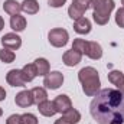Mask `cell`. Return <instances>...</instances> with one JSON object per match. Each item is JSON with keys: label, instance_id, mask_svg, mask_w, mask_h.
Returning a JSON list of instances; mask_svg holds the SVG:
<instances>
[{"label": "cell", "instance_id": "8", "mask_svg": "<svg viewBox=\"0 0 124 124\" xmlns=\"http://www.w3.org/2000/svg\"><path fill=\"white\" fill-rule=\"evenodd\" d=\"M84 55H87L90 59L97 61V59H100V58L102 56V48H101V45H100L98 42H93V40L88 42V40H87V46H85Z\"/></svg>", "mask_w": 124, "mask_h": 124}, {"label": "cell", "instance_id": "9", "mask_svg": "<svg viewBox=\"0 0 124 124\" xmlns=\"http://www.w3.org/2000/svg\"><path fill=\"white\" fill-rule=\"evenodd\" d=\"M15 102H16V105L20 107V108H28V107H31L32 104H35L33 97H32V93L29 90L20 91V93L15 97Z\"/></svg>", "mask_w": 124, "mask_h": 124}, {"label": "cell", "instance_id": "26", "mask_svg": "<svg viewBox=\"0 0 124 124\" xmlns=\"http://www.w3.org/2000/svg\"><path fill=\"white\" fill-rule=\"evenodd\" d=\"M116 23L124 29V7H120L117 12H116Z\"/></svg>", "mask_w": 124, "mask_h": 124}, {"label": "cell", "instance_id": "15", "mask_svg": "<svg viewBox=\"0 0 124 124\" xmlns=\"http://www.w3.org/2000/svg\"><path fill=\"white\" fill-rule=\"evenodd\" d=\"M3 10H4L7 15H10V16L19 15V13L22 12V4L17 3L16 0H6V1L3 3Z\"/></svg>", "mask_w": 124, "mask_h": 124}, {"label": "cell", "instance_id": "35", "mask_svg": "<svg viewBox=\"0 0 124 124\" xmlns=\"http://www.w3.org/2000/svg\"><path fill=\"white\" fill-rule=\"evenodd\" d=\"M121 4H123V7H124V0H121Z\"/></svg>", "mask_w": 124, "mask_h": 124}, {"label": "cell", "instance_id": "31", "mask_svg": "<svg viewBox=\"0 0 124 124\" xmlns=\"http://www.w3.org/2000/svg\"><path fill=\"white\" fill-rule=\"evenodd\" d=\"M4 98H6V91L3 87H0V101H3Z\"/></svg>", "mask_w": 124, "mask_h": 124}, {"label": "cell", "instance_id": "23", "mask_svg": "<svg viewBox=\"0 0 124 124\" xmlns=\"http://www.w3.org/2000/svg\"><path fill=\"white\" fill-rule=\"evenodd\" d=\"M72 7H75L77 10H79L82 15L90 9V0H72Z\"/></svg>", "mask_w": 124, "mask_h": 124}, {"label": "cell", "instance_id": "6", "mask_svg": "<svg viewBox=\"0 0 124 124\" xmlns=\"http://www.w3.org/2000/svg\"><path fill=\"white\" fill-rule=\"evenodd\" d=\"M1 45H3V48H7L10 51H16L22 46V38L16 33H6L1 38Z\"/></svg>", "mask_w": 124, "mask_h": 124}, {"label": "cell", "instance_id": "13", "mask_svg": "<svg viewBox=\"0 0 124 124\" xmlns=\"http://www.w3.org/2000/svg\"><path fill=\"white\" fill-rule=\"evenodd\" d=\"M38 110H39V113H40L43 117H52V116L56 114L54 101H49V100H46V101L38 104Z\"/></svg>", "mask_w": 124, "mask_h": 124}, {"label": "cell", "instance_id": "4", "mask_svg": "<svg viewBox=\"0 0 124 124\" xmlns=\"http://www.w3.org/2000/svg\"><path fill=\"white\" fill-rule=\"evenodd\" d=\"M68 39H69V35L68 32L62 28H55V29H51L48 33V40L52 46L55 48H62L68 43Z\"/></svg>", "mask_w": 124, "mask_h": 124}, {"label": "cell", "instance_id": "1", "mask_svg": "<svg viewBox=\"0 0 124 124\" xmlns=\"http://www.w3.org/2000/svg\"><path fill=\"white\" fill-rule=\"evenodd\" d=\"M90 113L98 124H124V95L114 88L100 90L90 104Z\"/></svg>", "mask_w": 124, "mask_h": 124}, {"label": "cell", "instance_id": "5", "mask_svg": "<svg viewBox=\"0 0 124 124\" xmlns=\"http://www.w3.org/2000/svg\"><path fill=\"white\" fill-rule=\"evenodd\" d=\"M63 84V75L59 71H52L43 78V85L48 90H58Z\"/></svg>", "mask_w": 124, "mask_h": 124}, {"label": "cell", "instance_id": "12", "mask_svg": "<svg viewBox=\"0 0 124 124\" xmlns=\"http://www.w3.org/2000/svg\"><path fill=\"white\" fill-rule=\"evenodd\" d=\"M74 31L79 35H88L91 32V22L87 17H79L74 22Z\"/></svg>", "mask_w": 124, "mask_h": 124}, {"label": "cell", "instance_id": "33", "mask_svg": "<svg viewBox=\"0 0 124 124\" xmlns=\"http://www.w3.org/2000/svg\"><path fill=\"white\" fill-rule=\"evenodd\" d=\"M118 90H120V91H121V94L124 95V84L121 85V87H120V88H118Z\"/></svg>", "mask_w": 124, "mask_h": 124}, {"label": "cell", "instance_id": "2", "mask_svg": "<svg viewBox=\"0 0 124 124\" xmlns=\"http://www.w3.org/2000/svg\"><path fill=\"white\" fill-rule=\"evenodd\" d=\"M78 79L82 85V91L87 97H94L101 90V81L98 71L93 66H85L78 72Z\"/></svg>", "mask_w": 124, "mask_h": 124}, {"label": "cell", "instance_id": "20", "mask_svg": "<svg viewBox=\"0 0 124 124\" xmlns=\"http://www.w3.org/2000/svg\"><path fill=\"white\" fill-rule=\"evenodd\" d=\"M22 74H23V79L26 82H32L38 77V72H36V68H35L33 63H26L22 68Z\"/></svg>", "mask_w": 124, "mask_h": 124}, {"label": "cell", "instance_id": "34", "mask_svg": "<svg viewBox=\"0 0 124 124\" xmlns=\"http://www.w3.org/2000/svg\"><path fill=\"white\" fill-rule=\"evenodd\" d=\"M1 114H3V110H1V108H0V117H1Z\"/></svg>", "mask_w": 124, "mask_h": 124}, {"label": "cell", "instance_id": "18", "mask_svg": "<svg viewBox=\"0 0 124 124\" xmlns=\"http://www.w3.org/2000/svg\"><path fill=\"white\" fill-rule=\"evenodd\" d=\"M22 4V12H25L26 15H36L39 12V3L38 0H23Z\"/></svg>", "mask_w": 124, "mask_h": 124}, {"label": "cell", "instance_id": "11", "mask_svg": "<svg viewBox=\"0 0 124 124\" xmlns=\"http://www.w3.org/2000/svg\"><path fill=\"white\" fill-rule=\"evenodd\" d=\"M81 59H82V54H79L78 51H74V49H69L62 55V62L66 66H75L81 62Z\"/></svg>", "mask_w": 124, "mask_h": 124}, {"label": "cell", "instance_id": "24", "mask_svg": "<svg viewBox=\"0 0 124 124\" xmlns=\"http://www.w3.org/2000/svg\"><path fill=\"white\" fill-rule=\"evenodd\" d=\"M85 46H87V40L85 39H74V43H72V49L74 51H78L79 54H82L84 55V52H85Z\"/></svg>", "mask_w": 124, "mask_h": 124}, {"label": "cell", "instance_id": "19", "mask_svg": "<svg viewBox=\"0 0 124 124\" xmlns=\"http://www.w3.org/2000/svg\"><path fill=\"white\" fill-rule=\"evenodd\" d=\"M108 81L113 85H116L117 88H120L124 84V74L118 69H113L111 72H108Z\"/></svg>", "mask_w": 124, "mask_h": 124}, {"label": "cell", "instance_id": "22", "mask_svg": "<svg viewBox=\"0 0 124 124\" xmlns=\"http://www.w3.org/2000/svg\"><path fill=\"white\" fill-rule=\"evenodd\" d=\"M15 58H16V55H15L13 51H10V49H7V48L0 49V61L1 62H4V63H12V62L15 61Z\"/></svg>", "mask_w": 124, "mask_h": 124}, {"label": "cell", "instance_id": "30", "mask_svg": "<svg viewBox=\"0 0 124 124\" xmlns=\"http://www.w3.org/2000/svg\"><path fill=\"white\" fill-rule=\"evenodd\" d=\"M55 124H71V123H69V121H66L63 117H61V118H58V120L55 121Z\"/></svg>", "mask_w": 124, "mask_h": 124}, {"label": "cell", "instance_id": "21", "mask_svg": "<svg viewBox=\"0 0 124 124\" xmlns=\"http://www.w3.org/2000/svg\"><path fill=\"white\" fill-rule=\"evenodd\" d=\"M62 117H63L66 121H69L71 124H78L81 121V114H79V111L75 110V108H69L68 111H65V113L62 114Z\"/></svg>", "mask_w": 124, "mask_h": 124}, {"label": "cell", "instance_id": "17", "mask_svg": "<svg viewBox=\"0 0 124 124\" xmlns=\"http://www.w3.org/2000/svg\"><path fill=\"white\" fill-rule=\"evenodd\" d=\"M31 93H32L33 101H35L36 105L48 100V93H46V90H45L43 87H35V88H32L31 90Z\"/></svg>", "mask_w": 124, "mask_h": 124}, {"label": "cell", "instance_id": "7", "mask_svg": "<svg viewBox=\"0 0 124 124\" xmlns=\"http://www.w3.org/2000/svg\"><path fill=\"white\" fill-rule=\"evenodd\" d=\"M6 81L12 87H25L26 81L23 79L22 69H10L6 75Z\"/></svg>", "mask_w": 124, "mask_h": 124}, {"label": "cell", "instance_id": "3", "mask_svg": "<svg viewBox=\"0 0 124 124\" xmlns=\"http://www.w3.org/2000/svg\"><path fill=\"white\" fill-rule=\"evenodd\" d=\"M114 7H116L114 0H107V3H105L102 7H100L98 10H94V13H93L94 22H95L97 25H101V26L107 25L108 20H110L111 12L114 10Z\"/></svg>", "mask_w": 124, "mask_h": 124}, {"label": "cell", "instance_id": "32", "mask_svg": "<svg viewBox=\"0 0 124 124\" xmlns=\"http://www.w3.org/2000/svg\"><path fill=\"white\" fill-rule=\"evenodd\" d=\"M4 28V20H3V17L0 16V32H1V29Z\"/></svg>", "mask_w": 124, "mask_h": 124}, {"label": "cell", "instance_id": "28", "mask_svg": "<svg viewBox=\"0 0 124 124\" xmlns=\"http://www.w3.org/2000/svg\"><path fill=\"white\" fill-rule=\"evenodd\" d=\"M107 3V0H90V7L93 10H98L100 7H102Z\"/></svg>", "mask_w": 124, "mask_h": 124}, {"label": "cell", "instance_id": "10", "mask_svg": "<svg viewBox=\"0 0 124 124\" xmlns=\"http://www.w3.org/2000/svg\"><path fill=\"white\" fill-rule=\"evenodd\" d=\"M54 105H55L56 113L63 114L65 111H68L69 108H72V101H71V98H69L68 95L61 94V95H58V97L54 100Z\"/></svg>", "mask_w": 124, "mask_h": 124}, {"label": "cell", "instance_id": "14", "mask_svg": "<svg viewBox=\"0 0 124 124\" xmlns=\"http://www.w3.org/2000/svg\"><path fill=\"white\" fill-rule=\"evenodd\" d=\"M35 68H36V72L39 77H46L49 72H51V65L49 62L46 61L45 58H38L36 61L33 62Z\"/></svg>", "mask_w": 124, "mask_h": 124}, {"label": "cell", "instance_id": "16", "mask_svg": "<svg viewBox=\"0 0 124 124\" xmlns=\"http://www.w3.org/2000/svg\"><path fill=\"white\" fill-rule=\"evenodd\" d=\"M10 28L15 32H23L26 28V19L20 15H13L10 17Z\"/></svg>", "mask_w": 124, "mask_h": 124}, {"label": "cell", "instance_id": "25", "mask_svg": "<svg viewBox=\"0 0 124 124\" xmlns=\"http://www.w3.org/2000/svg\"><path fill=\"white\" fill-rule=\"evenodd\" d=\"M22 124H38V118L32 113H25L22 114Z\"/></svg>", "mask_w": 124, "mask_h": 124}, {"label": "cell", "instance_id": "29", "mask_svg": "<svg viewBox=\"0 0 124 124\" xmlns=\"http://www.w3.org/2000/svg\"><path fill=\"white\" fill-rule=\"evenodd\" d=\"M48 3L51 7H62L66 3V0H48Z\"/></svg>", "mask_w": 124, "mask_h": 124}, {"label": "cell", "instance_id": "27", "mask_svg": "<svg viewBox=\"0 0 124 124\" xmlns=\"http://www.w3.org/2000/svg\"><path fill=\"white\" fill-rule=\"evenodd\" d=\"M6 124H22V116L20 114H12L6 120Z\"/></svg>", "mask_w": 124, "mask_h": 124}]
</instances>
